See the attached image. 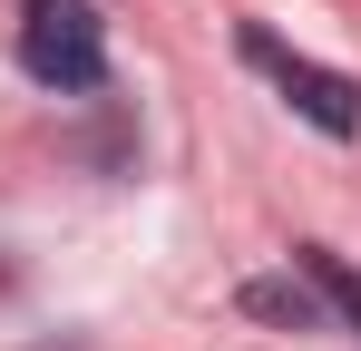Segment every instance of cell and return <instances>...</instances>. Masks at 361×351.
Instances as JSON below:
<instances>
[{"mask_svg": "<svg viewBox=\"0 0 361 351\" xmlns=\"http://www.w3.org/2000/svg\"><path fill=\"white\" fill-rule=\"evenodd\" d=\"M244 312H264V322H283V332H312V322H322V302L302 283H244Z\"/></svg>", "mask_w": 361, "mask_h": 351, "instance_id": "4", "label": "cell"}, {"mask_svg": "<svg viewBox=\"0 0 361 351\" xmlns=\"http://www.w3.org/2000/svg\"><path fill=\"white\" fill-rule=\"evenodd\" d=\"M20 68H30L39 88H59V98L98 88V78H108V20H98L88 0H30V10H20Z\"/></svg>", "mask_w": 361, "mask_h": 351, "instance_id": "1", "label": "cell"}, {"mask_svg": "<svg viewBox=\"0 0 361 351\" xmlns=\"http://www.w3.org/2000/svg\"><path fill=\"white\" fill-rule=\"evenodd\" d=\"M244 58H254V68H264V78H274V88L312 117V127H322V137H361V88L342 78V68H322V58L283 49L274 30H244Z\"/></svg>", "mask_w": 361, "mask_h": 351, "instance_id": "2", "label": "cell"}, {"mask_svg": "<svg viewBox=\"0 0 361 351\" xmlns=\"http://www.w3.org/2000/svg\"><path fill=\"white\" fill-rule=\"evenodd\" d=\"M302 273H312V292H322V302L361 332V273H352V264H342V254H322V244H302Z\"/></svg>", "mask_w": 361, "mask_h": 351, "instance_id": "3", "label": "cell"}]
</instances>
